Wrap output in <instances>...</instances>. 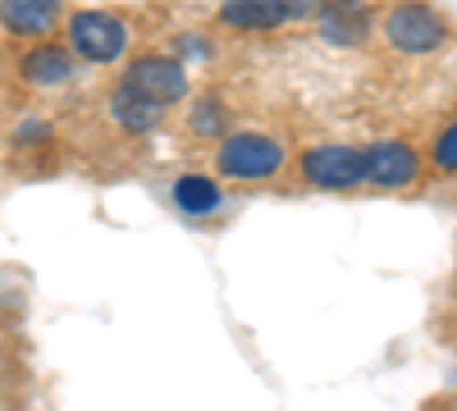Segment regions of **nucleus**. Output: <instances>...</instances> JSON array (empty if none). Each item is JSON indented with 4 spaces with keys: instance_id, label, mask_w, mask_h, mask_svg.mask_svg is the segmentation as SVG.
<instances>
[{
    "instance_id": "7",
    "label": "nucleus",
    "mask_w": 457,
    "mask_h": 411,
    "mask_svg": "<svg viewBox=\"0 0 457 411\" xmlns=\"http://www.w3.org/2000/svg\"><path fill=\"white\" fill-rule=\"evenodd\" d=\"M0 19L19 37H46L60 19V0H0Z\"/></svg>"
},
{
    "instance_id": "3",
    "label": "nucleus",
    "mask_w": 457,
    "mask_h": 411,
    "mask_svg": "<svg viewBox=\"0 0 457 411\" xmlns=\"http://www.w3.org/2000/svg\"><path fill=\"white\" fill-rule=\"evenodd\" d=\"M385 37H389V46L403 51V55H430V51L444 46L448 28H444V19H439L430 5H421V0H407V5H394V10H389Z\"/></svg>"
},
{
    "instance_id": "5",
    "label": "nucleus",
    "mask_w": 457,
    "mask_h": 411,
    "mask_svg": "<svg viewBox=\"0 0 457 411\" xmlns=\"http://www.w3.org/2000/svg\"><path fill=\"white\" fill-rule=\"evenodd\" d=\"M302 174H307V183H316V188H357V183L366 178V160L357 146H312L307 156H302Z\"/></svg>"
},
{
    "instance_id": "11",
    "label": "nucleus",
    "mask_w": 457,
    "mask_h": 411,
    "mask_svg": "<svg viewBox=\"0 0 457 411\" xmlns=\"http://www.w3.org/2000/svg\"><path fill=\"white\" fill-rule=\"evenodd\" d=\"M174 206L183 215H211V210H220V188L202 174H183V178H174Z\"/></svg>"
},
{
    "instance_id": "2",
    "label": "nucleus",
    "mask_w": 457,
    "mask_h": 411,
    "mask_svg": "<svg viewBox=\"0 0 457 411\" xmlns=\"http://www.w3.org/2000/svg\"><path fill=\"white\" fill-rule=\"evenodd\" d=\"M284 169V146L265 133H234L220 146V174L256 183V178H275Z\"/></svg>"
},
{
    "instance_id": "1",
    "label": "nucleus",
    "mask_w": 457,
    "mask_h": 411,
    "mask_svg": "<svg viewBox=\"0 0 457 411\" xmlns=\"http://www.w3.org/2000/svg\"><path fill=\"white\" fill-rule=\"evenodd\" d=\"M69 51L83 55L92 64H110L129 51V28L120 14H105V10H83L69 19Z\"/></svg>"
},
{
    "instance_id": "12",
    "label": "nucleus",
    "mask_w": 457,
    "mask_h": 411,
    "mask_svg": "<svg viewBox=\"0 0 457 411\" xmlns=\"http://www.w3.org/2000/svg\"><path fill=\"white\" fill-rule=\"evenodd\" d=\"M224 119H228V110L220 105V96H206V101H197L193 105V133L197 137H215V133H224Z\"/></svg>"
},
{
    "instance_id": "14",
    "label": "nucleus",
    "mask_w": 457,
    "mask_h": 411,
    "mask_svg": "<svg viewBox=\"0 0 457 411\" xmlns=\"http://www.w3.org/2000/svg\"><path fill=\"white\" fill-rule=\"evenodd\" d=\"M325 10H329V0H284L288 19H320Z\"/></svg>"
},
{
    "instance_id": "10",
    "label": "nucleus",
    "mask_w": 457,
    "mask_h": 411,
    "mask_svg": "<svg viewBox=\"0 0 457 411\" xmlns=\"http://www.w3.org/2000/svg\"><path fill=\"white\" fill-rule=\"evenodd\" d=\"M161 110H165V105L137 96V92H133V87H124V83H120V92L110 96V115L120 119L129 133H151V128L161 124Z\"/></svg>"
},
{
    "instance_id": "8",
    "label": "nucleus",
    "mask_w": 457,
    "mask_h": 411,
    "mask_svg": "<svg viewBox=\"0 0 457 411\" xmlns=\"http://www.w3.org/2000/svg\"><path fill=\"white\" fill-rule=\"evenodd\" d=\"M220 19L228 28H238V32H270L288 14H284V0H224Z\"/></svg>"
},
{
    "instance_id": "13",
    "label": "nucleus",
    "mask_w": 457,
    "mask_h": 411,
    "mask_svg": "<svg viewBox=\"0 0 457 411\" xmlns=\"http://www.w3.org/2000/svg\"><path fill=\"white\" fill-rule=\"evenodd\" d=\"M435 165L448 169V174H457V124L439 133V142H435Z\"/></svg>"
},
{
    "instance_id": "4",
    "label": "nucleus",
    "mask_w": 457,
    "mask_h": 411,
    "mask_svg": "<svg viewBox=\"0 0 457 411\" xmlns=\"http://www.w3.org/2000/svg\"><path fill=\"white\" fill-rule=\"evenodd\" d=\"M124 87H133L137 96L156 101V105H174L187 92V69L170 55H137L124 69Z\"/></svg>"
},
{
    "instance_id": "6",
    "label": "nucleus",
    "mask_w": 457,
    "mask_h": 411,
    "mask_svg": "<svg viewBox=\"0 0 457 411\" xmlns=\"http://www.w3.org/2000/svg\"><path fill=\"white\" fill-rule=\"evenodd\" d=\"M361 160H366V178L375 188H407L416 169H421V160H416L407 142H375L361 152Z\"/></svg>"
},
{
    "instance_id": "9",
    "label": "nucleus",
    "mask_w": 457,
    "mask_h": 411,
    "mask_svg": "<svg viewBox=\"0 0 457 411\" xmlns=\"http://www.w3.org/2000/svg\"><path fill=\"white\" fill-rule=\"evenodd\" d=\"M19 73L32 87H60L73 78V55H69V46H37L23 55Z\"/></svg>"
}]
</instances>
